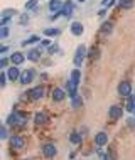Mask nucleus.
<instances>
[{
    "label": "nucleus",
    "instance_id": "1",
    "mask_svg": "<svg viewBox=\"0 0 135 160\" xmlns=\"http://www.w3.org/2000/svg\"><path fill=\"white\" fill-rule=\"evenodd\" d=\"M56 153H58L56 145H53V143H44L42 145V155H44L46 158H53V157H56Z\"/></svg>",
    "mask_w": 135,
    "mask_h": 160
},
{
    "label": "nucleus",
    "instance_id": "2",
    "mask_svg": "<svg viewBox=\"0 0 135 160\" xmlns=\"http://www.w3.org/2000/svg\"><path fill=\"white\" fill-rule=\"evenodd\" d=\"M118 94L120 96H130L132 94V84H130V81H122L118 84Z\"/></svg>",
    "mask_w": 135,
    "mask_h": 160
},
{
    "label": "nucleus",
    "instance_id": "3",
    "mask_svg": "<svg viewBox=\"0 0 135 160\" xmlns=\"http://www.w3.org/2000/svg\"><path fill=\"white\" fill-rule=\"evenodd\" d=\"M122 115H123V108L118 106V105H113V106H110V110H108L110 120H120Z\"/></svg>",
    "mask_w": 135,
    "mask_h": 160
},
{
    "label": "nucleus",
    "instance_id": "4",
    "mask_svg": "<svg viewBox=\"0 0 135 160\" xmlns=\"http://www.w3.org/2000/svg\"><path fill=\"white\" fill-rule=\"evenodd\" d=\"M85 56H86V47H85V46H78L76 56H75V66H81Z\"/></svg>",
    "mask_w": 135,
    "mask_h": 160
},
{
    "label": "nucleus",
    "instance_id": "5",
    "mask_svg": "<svg viewBox=\"0 0 135 160\" xmlns=\"http://www.w3.org/2000/svg\"><path fill=\"white\" fill-rule=\"evenodd\" d=\"M78 81H75V79H69L68 81V84H66V89H68V94L71 98H75V96H78Z\"/></svg>",
    "mask_w": 135,
    "mask_h": 160
},
{
    "label": "nucleus",
    "instance_id": "6",
    "mask_svg": "<svg viewBox=\"0 0 135 160\" xmlns=\"http://www.w3.org/2000/svg\"><path fill=\"white\" fill-rule=\"evenodd\" d=\"M10 145L14 147V148L20 150V148H24V147H25V140L20 135H12L10 137Z\"/></svg>",
    "mask_w": 135,
    "mask_h": 160
},
{
    "label": "nucleus",
    "instance_id": "7",
    "mask_svg": "<svg viewBox=\"0 0 135 160\" xmlns=\"http://www.w3.org/2000/svg\"><path fill=\"white\" fill-rule=\"evenodd\" d=\"M106 143H108V135L105 132H100L95 135V145L96 147H105Z\"/></svg>",
    "mask_w": 135,
    "mask_h": 160
},
{
    "label": "nucleus",
    "instance_id": "8",
    "mask_svg": "<svg viewBox=\"0 0 135 160\" xmlns=\"http://www.w3.org/2000/svg\"><path fill=\"white\" fill-rule=\"evenodd\" d=\"M7 123H8V125H24L25 120H24L19 113H12V115L7 118Z\"/></svg>",
    "mask_w": 135,
    "mask_h": 160
},
{
    "label": "nucleus",
    "instance_id": "9",
    "mask_svg": "<svg viewBox=\"0 0 135 160\" xmlns=\"http://www.w3.org/2000/svg\"><path fill=\"white\" fill-rule=\"evenodd\" d=\"M30 98H32L34 101H37V99L44 98V86H36V88L30 91Z\"/></svg>",
    "mask_w": 135,
    "mask_h": 160
},
{
    "label": "nucleus",
    "instance_id": "10",
    "mask_svg": "<svg viewBox=\"0 0 135 160\" xmlns=\"http://www.w3.org/2000/svg\"><path fill=\"white\" fill-rule=\"evenodd\" d=\"M34 79V71H22V74H20V83L22 84H29L30 81Z\"/></svg>",
    "mask_w": 135,
    "mask_h": 160
},
{
    "label": "nucleus",
    "instance_id": "11",
    "mask_svg": "<svg viewBox=\"0 0 135 160\" xmlns=\"http://www.w3.org/2000/svg\"><path fill=\"white\" fill-rule=\"evenodd\" d=\"M20 74L22 72L17 69V66H14V68H10L7 71V76H8V79H12V81H15V79H20Z\"/></svg>",
    "mask_w": 135,
    "mask_h": 160
},
{
    "label": "nucleus",
    "instance_id": "12",
    "mask_svg": "<svg viewBox=\"0 0 135 160\" xmlns=\"http://www.w3.org/2000/svg\"><path fill=\"white\" fill-rule=\"evenodd\" d=\"M64 98H66V93H64L61 88H56L54 91H53V99H54V101L59 103V101H63Z\"/></svg>",
    "mask_w": 135,
    "mask_h": 160
},
{
    "label": "nucleus",
    "instance_id": "13",
    "mask_svg": "<svg viewBox=\"0 0 135 160\" xmlns=\"http://www.w3.org/2000/svg\"><path fill=\"white\" fill-rule=\"evenodd\" d=\"M83 31H85L83 24H80V22H73V24H71V32L75 34V36H81Z\"/></svg>",
    "mask_w": 135,
    "mask_h": 160
},
{
    "label": "nucleus",
    "instance_id": "14",
    "mask_svg": "<svg viewBox=\"0 0 135 160\" xmlns=\"http://www.w3.org/2000/svg\"><path fill=\"white\" fill-rule=\"evenodd\" d=\"M39 58H41V52L37 49H29V52H27L29 61H39Z\"/></svg>",
    "mask_w": 135,
    "mask_h": 160
},
{
    "label": "nucleus",
    "instance_id": "15",
    "mask_svg": "<svg viewBox=\"0 0 135 160\" xmlns=\"http://www.w3.org/2000/svg\"><path fill=\"white\" fill-rule=\"evenodd\" d=\"M10 61L15 64V66H19V64H22L24 62V56L20 54V52H14L10 56Z\"/></svg>",
    "mask_w": 135,
    "mask_h": 160
},
{
    "label": "nucleus",
    "instance_id": "16",
    "mask_svg": "<svg viewBox=\"0 0 135 160\" xmlns=\"http://www.w3.org/2000/svg\"><path fill=\"white\" fill-rule=\"evenodd\" d=\"M69 142H71V143H75V145H78V143H81L83 142V135L81 133H71V135H69Z\"/></svg>",
    "mask_w": 135,
    "mask_h": 160
},
{
    "label": "nucleus",
    "instance_id": "17",
    "mask_svg": "<svg viewBox=\"0 0 135 160\" xmlns=\"http://www.w3.org/2000/svg\"><path fill=\"white\" fill-rule=\"evenodd\" d=\"M61 7H64V5L59 2V0H51V2H49V8H51L53 12H59Z\"/></svg>",
    "mask_w": 135,
    "mask_h": 160
},
{
    "label": "nucleus",
    "instance_id": "18",
    "mask_svg": "<svg viewBox=\"0 0 135 160\" xmlns=\"http://www.w3.org/2000/svg\"><path fill=\"white\" fill-rule=\"evenodd\" d=\"M127 111H135V94H130L127 99Z\"/></svg>",
    "mask_w": 135,
    "mask_h": 160
},
{
    "label": "nucleus",
    "instance_id": "19",
    "mask_svg": "<svg viewBox=\"0 0 135 160\" xmlns=\"http://www.w3.org/2000/svg\"><path fill=\"white\" fill-rule=\"evenodd\" d=\"M63 15H66V17H71V15H73V3H71V2H66V3H64V7H63Z\"/></svg>",
    "mask_w": 135,
    "mask_h": 160
},
{
    "label": "nucleus",
    "instance_id": "20",
    "mask_svg": "<svg viewBox=\"0 0 135 160\" xmlns=\"http://www.w3.org/2000/svg\"><path fill=\"white\" fill-rule=\"evenodd\" d=\"M46 122H47V115L46 113H41V111L36 113V123L37 125H42V123H46Z\"/></svg>",
    "mask_w": 135,
    "mask_h": 160
},
{
    "label": "nucleus",
    "instance_id": "21",
    "mask_svg": "<svg viewBox=\"0 0 135 160\" xmlns=\"http://www.w3.org/2000/svg\"><path fill=\"white\" fill-rule=\"evenodd\" d=\"M112 31H113V24L112 22H105V24L101 25V32L103 34H110Z\"/></svg>",
    "mask_w": 135,
    "mask_h": 160
},
{
    "label": "nucleus",
    "instance_id": "22",
    "mask_svg": "<svg viewBox=\"0 0 135 160\" xmlns=\"http://www.w3.org/2000/svg\"><path fill=\"white\" fill-rule=\"evenodd\" d=\"M71 105H73V108H80L83 105V99L80 96H75V98H73V101H71Z\"/></svg>",
    "mask_w": 135,
    "mask_h": 160
},
{
    "label": "nucleus",
    "instance_id": "23",
    "mask_svg": "<svg viewBox=\"0 0 135 160\" xmlns=\"http://www.w3.org/2000/svg\"><path fill=\"white\" fill-rule=\"evenodd\" d=\"M133 5V0H120V7L122 8H130Z\"/></svg>",
    "mask_w": 135,
    "mask_h": 160
},
{
    "label": "nucleus",
    "instance_id": "24",
    "mask_svg": "<svg viewBox=\"0 0 135 160\" xmlns=\"http://www.w3.org/2000/svg\"><path fill=\"white\" fill-rule=\"evenodd\" d=\"M80 78H81V74H80V71H78V69L71 71V79H75V81H78V83H80Z\"/></svg>",
    "mask_w": 135,
    "mask_h": 160
},
{
    "label": "nucleus",
    "instance_id": "25",
    "mask_svg": "<svg viewBox=\"0 0 135 160\" xmlns=\"http://www.w3.org/2000/svg\"><path fill=\"white\" fill-rule=\"evenodd\" d=\"M37 41H39V37H37V36H30L27 41H24V42H22V44H24V46H27V44H32V42H37Z\"/></svg>",
    "mask_w": 135,
    "mask_h": 160
},
{
    "label": "nucleus",
    "instance_id": "26",
    "mask_svg": "<svg viewBox=\"0 0 135 160\" xmlns=\"http://www.w3.org/2000/svg\"><path fill=\"white\" fill-rule=\"evenodd\" d=\"M44 34H46V36H58L59 31H58V29H46Z\"/></svg>",
    "mask_w": 135,
    "mask_h": 160
},
{
    "label": "nucleus",
    "instance_id": "27",
    "mask_svg": "<svg viewBox=\"0 0 135 160\" xmlns=\"http://www.w3.org/2000/svg\"><path fill=\"white\" fill-rule=\"evenodd\" d=\"M36 5H37V0H29L27 3H25V8H36Z\"/></svg>",
    "mask_w": 135,
    "mask_h": 160
},
{
    "label": "nucleus",
    "instance_id": "28",
    "mask_svg": "<svg viewBox=\"0 0 135 160\" xmlns=\"http://www.w3.org/2000/svg\"><path fill=\"white\" fill-rule=\"evenodd\" d=\"M0 138H2V140L7 138V128L5 127H0Z\"/></svg>",
    "mask_w": 135,
    "mask_h": 160
},
{
    "label": "nucleus",
    "instance_id": "29",
    "mask_svg": "<svg viewBox=\"0 0 135 160\" xmlns=\"http://www.w3.org/2000/svg\"><path fill=\"white\" fill-rule=\"evenodd\" d=\"M7 74H3V72H2V76H0V86H2V88H3V86H5V83H7Z\"/></svg>",
    "mask_w": 135,
    "mask_h": 160
},
{
    "label": "nucleus",
    "instance_id": "30",
    "mask_svg": "<svg viewBox=\"0 0 135 160\" xmlns=\"http://www.w3.org/2000/svg\"><path fill=\"white\" fill-rule=\"evenodd\" d=\"M27 19H29V15H27V14H24L22 17H20V24H22V25H24L25 22H27Z\"/></svg>",
    "mask_w": 135,
    "mask_h": 160
},
{
    "label": "nucleus",
    "instance_id": "31",
    "mask_svg": "<svg viewBox=\"0 0 135 160\" xmlns=\"http://www.w3.org/2000/svg\"><path fill=\"white\" fill-rule=\"evenodd\" d=\"M56 51H58V46H51L49 47V54H54Z\"/></svg>",
    "mask_w": 135,
    "mask_h": 160
},
{
    "label": "nucleus",
    "instance_id": "32",
    "mask_svg": "<svg viewBox=\"0 0 135 160\" xmlns=\"http://www.w3.org/2000/svg\"><path fill=\"white\" fill-rule=\"evenodd\" d=\"M103 3H105V5H113V3H115V0H103Z\"/></svg>",
    "mask_w": 135,
    "mask_h": 160
},
{
    "label": "nucleus",
    "instance_id": "33",
    "mask_svg": "<svg viewBox=\"0 0 135 160\" xmlns=\"http://www.w3.org/2000/svg\"><path fill=\"white\" fill-rule=\"evenodd\" d=\"M0 66H2V68H3V66H7V59H2V62H0Z\"/></svg>",
    "mask_w": 135,
    "mask_h": 160
},
{
    "label": "nucleus",
    "instance_id": "34",
    "mask_svg": "<svg viewBox=\"0 0 135 160\" xmlns=\"http://www.w3.org/2000/svg\"><path fill=\"white\" fill-rule=\"evenodd\" d=\"M41 46H44V47H46V46H49V41H42V42H41Z\"/></svg>",
    "mask_w": 135,
    "mask_h": 160
},
{
    "label": "nucleus",
    "instance_id": "35",
    "mask_svg": "<svg viewBox=\"0 0 135 160\" xmlns=\"http://www.w3.org/2000/svg\"><path fill=\"white\" fill-rule=\"evenodd\" d=\"M25 160H29V158H25Z\"/></svg>",
    "mask_w": 135,
    "mask_h": 160
},
{
    "label": "nucleus",
    "instance_id": "36",
    "mask_svg": "<svg viewBox=\"0 0 135 160\" xmlns=\"http://www.w3.org/2000/svg\"><path fill=\"white\" fill-rule=\"evenodd\" d=\"M81 2H83V0H81Z\"/></svg>",
    "mask_w": 135,
    "mask_h": 160
}]
</instances>
